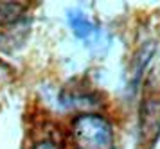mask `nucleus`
<instances>
[{
    "mask_svg": "<svg viewBox=\"0 0 160 149\" xmlns=\"http://www.w3.org/2000/svg\"><path fill=\"white\" fill-rule=\"evenodd\" d=\"M140 135L146 142H155L160 135V97H146L140 106Z\"/></svg>",
    "mask_w": 160,
    "mask_h": 149,
    "instance_id": "obj_2",
    "label": "nucleus"
},
{
    "mask_svg": "<svg viewBox=\"0 0 160 149\" xmlns=\"http://www.w3.org/2000/svg\"><path fill=\"white\" fill-rule=\"evenodd\" d=\"M68 22H70V25H72L74 32L79 36V38H92V36L95 34V31L97 29L94 27V23L88 20V18H85L81 13H70V16H68Z\"/></svg>",
    "mask_w": 160,
    "mask_h": 149,
    "instance_id": "obj_4",
    "label": "nucleus"
},
{
    "mask_svg": "<svg viewBox=\"0 0 160 149\" xmlns=\"http://www.w3.org/2000/svg\"><path fill=\"white\" fill-rule=\"evenodd\" d=\"M27 6L16 4V2H0V25L15 23L16 20L22 18Z\"/></svg>",
    "mask_w": 160,
    "mask_h": 149,
    "instance_id": "obj_3",
    "label": "nucleus"
},
{
    "mask_svg": "<svg viewBox=\"0 0 160 149\" xmlns=\"http://www.w3.org/2000/svg\"><path fill=\"white\" fill-rule=\"evenodd\" d=\"M72 138L78 149H113V131L99 115H79L72 124Z\"/></svg>",
    "mask_w": 160,
    "mask_h": 149,
    "instance_id": "obj_1",
    "label": "nucleus"
},
{
    "mask_svg": "<svg viewBox=\"0 0 160 149\" xmlns=\"http://www.w3.org/2000/svg\"><path fill=\"white\" fill-rule=\"evenodd\" d=\"M32 149H58V146L51 140H42V142H38L32 146Z\"/></svg>",
    "mask_w": 160,
    "mask_h": 149,
    "instance_id": "obj_5",
    "label": "nucleus"
}]
</instances>
